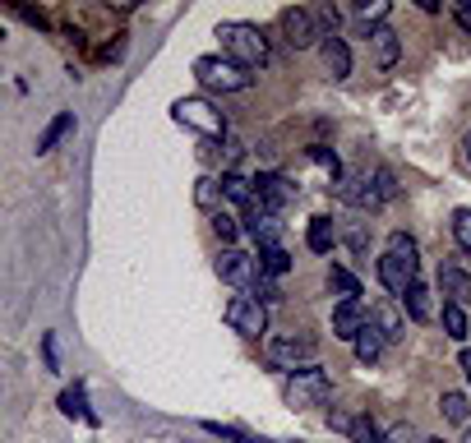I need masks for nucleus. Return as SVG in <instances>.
<instances>
[{
    "instance_id": "40",
    "label": "nucleus",
    "mask_w": 471,
    "mask_h": 443,
    "mask_svg": "<svg viewBox=\"0 0 471 443\" xmlns=\"http://www.w3.org/2000/svg\"><path fill=\"white\" fill-rule=\"evenodd\" d=\"M462 443H471V425H466V438H462Z\"/></svg>"
},
{
    "instance_id": "37",
    "label": "nucleus",
    "mask_w": 471,
    "mask_h": 443,
    "mask_svg": "<svg viewBox=\"0 0 471 443\" xmlns=\"http://www.w3.org/2000/svg\"><path fill=\"white\" fill-rule=\"evenodd\" d=\"M457 23H462V28L471 32V10H466V5H457Z\"/></svg>"
},
{
    "instance_id": "6",
    "label": "nucleus",
    "mask_w": 471,
    "mask_h": 443,
    "mask_svg": "<svg viewBox=\"0 0 471 443\" xmlns=\"http://www.w3.org/2000/svg\"><path fill=\"white\" fill-rule=\"evenodd\" d=\"M263 355H268V365H278V370H305L309 360L319 355V342L309 333H287V337H272Z\"/></svg>"
},
{
    "instance_id": "12",
    "label": "nucleus",
    "mask_w": 471,
    "mask_h": 443,
    "mask_svg": "<svg viewBox=\"0 0 471 443\" xmlns=\"http://www.w3.org/2000/svg\"><path fill=\"white\" fill-rule=\"evenodd\" d=\"M245 231H250V240H254L259 250L282 245V222H278V213H263L259 204L245 208Z\"/></svg>"
},
{
    "instance_id": "18",
    "label": "nucleus",
    "mask_w": 471,
    "mask_h": 443,
    "mask_svg": "<svg viewBox=\"0 0 471 443\" xmlns=\"http://www.w3.org/2000/svg\"><path fill=\"white\" fill-rule=\"evenodd\" d=\"M342 240V231H337V222L333 217H314L309 222V231H305V245L314 250V254H328L333 245Z\"/></svg>"
},
{
    "instance_id": "34",
    "label": "nucleus",
    "mask_w": 471,
    "mask_h": 443,
    "mask_svg": "<svg viewBox=\"0 0 471 443\" xmlns=\"http://www.w3.org/2000/svg\"><path fill=\"white\" fill-rule=\"evenodd\" d=\"M342 235H346V245L356 250V254H365L370 250V240H365V231H361V222H351V226H337Z\"/></svg>"
},
{
    "instance_id": "3",
    "label": "nucleus",
    "mask_w": 471,
    "mask_h": 443,
    "mask_svg": "<svg viewBox=\"0 0 471 443\" xmlns=\"http://www.w3.org/2000/svg\"><path fill=\"white\" fill-rule=\"evenodd\" d=\"M194 78H199L204 88H213V93H245L254 84V74L241 69L236 60H226V56H199L194 60Z\"/></svg>"
},
{
    "instance_id": "17",
    "label": "nucleus",
    "mask_w": 471,
    "mask_h": 443,
    "mask_svg": "<svg viewBox=\"0 0 471 443\" xmlns=\"http://www.w3.org/2000/svg\"><path fill=\"white\" fill-rule=\"evenodd\" d=\"M402 309H407L411 324H429V318H435V291H429L425 281H416V287L407 291V300H402Z\"/></svg>"
},
{
    "instance_id": "25",
    "label": "nucleus",
    "mask_w": 471,
    "mask_h": 443,
    "mask_svg": "<svg viewBox=\"0 0 471 443\" xmlns=\"http://www.w3.org/2000/svg\"><path fill=\"white\" fill-rule=\"evenodd\" d=\"M194 204L208 208V213H217V208H222V180H213V176H199V180H194Z\"/></svg>"
},
{
    "instance_id": "7",
    "label": "nucleus",
    "mask_w": 471,
    "mask_h": 443,
    "mask_svg": "<svg viewBox=\"0 0 471 443\" xmlns=\"http://www.w3.org/2000/svg\"><path fill=\"white\" fill-rule=\"evenodd\" d=\"M282 37H287L291 51H309V47H319L328 32H324V23H319V14H314V10L291 5V10H282Z\"/></svg>"
},
{
    "instance_id": "38",
    "label": "nucleus",
    "mask_w": 471,
    "mask_h": 443,
    "mask_svg": "<svg viewBox=\"0 0 471 443\" xmlns=\"http://www.w3.org/2000/svg\"><path fill=\"white\" fill-rule=\"evenodd\" d=\"M462 374H466V383H471V346L462 351Z\"/></svg>"
},
{
    "instance_id": "39",
    "label": "nucleus",
    "mask_w": 471,
    "mask_h": 443,
    "mask_svg": "<svg viewBox=\"0 0 471 443\" xmlns=\"http://www.w3.org/2000/svg\"><path fill=\"white\" fill-rule=\"evenodd\" d=\"M462 162H466V167H471V134H466V139H462Z\"/></svg>"
},
{
    "instance_id": "35",
    "label": "nucleus",
    "mask_w": 471,
    "mask_h": 443,
    "mask_svg": "<svg viewBox=\"0 0 471 443\" xmlns=\"http://www.w3.org/2000/svg\"><path fill=\"white\" fill-rule=\"evenodd\" d=\"M379 443H416V429H411V425H392Z\"/></svg>"
},
{
    "instance_id": "30",
    "label": "nucleus",
    "mask_w": 471,
    "mask_h": 443,
    "mask_svg": "<svg viewBox=\"0 0 471 443\" xmlns=\"http://www.w3.org/2000/svg\"><path fill=\"white\" fill-rule=\"evenodd\" d=\"M241 226H245V222L236 217V213H226V208H217V213H213V231H217V235L226 240V245H231L236 235H241Z\"/></svg>"
},
{
    "instance_id": "23",
    "label": "nucleus",
    "mask_w": 471,
    "mask_h": 443,
    "mask_svg": "<svg viewBox=\"0 0 471 443\" xmlns=\"http://www.w3.org/2000/svg\"><path fill=\"white\" fill-rule=\"evenodd\" d=\"M69 130H74V111H60V115L51 120V125L42 130V139H37V152H51V148H56Z\"/></svg>"
},
{
    "instance_id": "5",
    "label": "nucleus",
    "mask_w": 471,
    "mask_h": 443,
    "mask_svg": "<svg viewBox=\"0 0 471 443\" xmlns=\"http://www.w3.org/2000/svg\"><path fill=\"white\" fill-rule=\"evenodd\" d=\"M217 277L226 281V287H236V296H250V291L259 287V277H263L259 254H245V250L226 245V250L217 254Z\"/></svg>"
},
{
    "instance_id": "41",
    "label": "nucleus",
    "mask_w": 471,
    "mask_h": 443,
    "mask_svg": "<svg viewBox=\"0 0 471 443\" xmlns=\"http://www.w3.org/2000/svg\"><path fill=\"white\" fill-rule=\"evenodd\" d=\"M425 443H444V438H425Z\"/></svg>"
},
{
    "instance_id": "31",
    "label": "nucleus",
    "mask_w": 471,
    "mask_h": 443,
    "mask_svg": "<svg viewBox=\"0 0 471 443\" xmlns=\"http://www.w3.org/2000/svg\"><path fill=\"white\" fill-rule=\"evenodd\" d=\"M453 240H457V250L471 254V208H457L453 213Z\"/></svg>"
},
{
    "instance_id": "32",
    "label": "nucleus",
    "mask_w": 471,
    "mask_h": 443,
    "mask_svg": "<svg viewBox=\"0 0 471 443\" xmlns=\"http://www.w3.org/2000/svg\"><path fill=\"white\" fill-rule=\"evenodd\" d=\"M356 19H361V23H374V28H379V23L388 19V0H361V5H356Z\"/></svg>"
},
{
    "instance_id": "11",
    "label": "nucleus",
    "mask_w": 471,
    "mask_h": 443,
    "mask_svg": "<svg viewBox=\"0 0 471 443\" xmlns=\"http://www.w3.org/2000/svg\"><path fill=\"white\" fill-rule=\"evenodd\" d=\"M365 328H370L365 305H361V300H337V309H333V337L356 346V337H361Z\"/></svg>"
},
{
    "instance_id": "15",
    "label": "nucleus",
    "mask_w": 471,
    "mask_h": 443,
    "mask_svg": "<svg viewBox=\"0 0 471 443\" xmlns=\"http://www.w3.org/2000/svg\"><path fill=\"white\" fill-rule=\"evenodd\" d=\"M439 291L448 296V305H462L466 309V300H471V272H462L457 263H444L439 268Z\"/></svg>"
},
{
    "instance_id": "27",
    "label": "nucleus",
    "mask_w": 471,
    "mask_h": 443,
    "mask_svg": "<svg viewBox=\"0 0 471 443\" xmlns=\"http://www.w3.org/2000/svg\"><path fill=\"white\" fill-rule=\"evenodd\" d=\"M328 287H333V291H337L342 300H361V281L351 277L346 268H337V263L328 268Z\"/></svg>"
},
{
    "instance_id": "36",
    "label": "nucleus",
    "mask_w": 471,
    "mask_h": 443,
    "mask_svg": "<svg viewBox=\"0 0 471 443\" xmlns=\"http://www.w3.org/2000/svg\"><path fill=\"white\" fill-rule=\"evenodd\" d=\"M42 346H47V370H56V337H47Z\"/></svg>"
},
{
    "instance_id": "8",
    "label": "nucleus",
    "mask_w": 471,
    "mask_h": 443,
    "mask_svg": "<svg viewBox=\"0 0 471 443\" xmlns=\"http://www.w3.org/2000/svg\"><path fill=\"white\" fill-rule=\"evenodd\" d=\"M171 115L180 120V125L208 134V139H226V115H222L213 102H204V97H185V102H176Z\"/></svg>"
},
{
    "instance_id": "21",
    "label": "nucleus",
    "mask_w": 471,
    "mask_h": 443,
    "mask_svg": "<svg viewBox=\"0 0 471 443\" xmlns=\"http://www.w3.org/2000/svg\"><path fill=\"white\" fill-rule=\"evenodd\" d=\"M328 425H333V429H342V434H351L356 443H379V438H383V434H374V425H370L365 416H342V411H337Z\"/></svg>"
},
{
    "instance_id": "20",
    "label": "nucleus",
    "mask_w": 471,
    "mask_h": 443,
    "mask_svg": "<svg viewBox=\"0 0 471 443\" xmlns=\"http://www.w3.org/2000/svg\"><path fill=\"white\" fill-rule=\"evenodd\" d=\"M60 411H65V416H78L84 425H97V411L88 407L84 383H74V388H65V392H60Z\"/></svg>"
},
{
    "instance_id": "16",
    "label": "nucleus",
    "mask_w": 471,
    "mask_h": 443,
    "mask_svg": "<svg viewBox=\"0 0 471 443\" xmlns=\"http://www.w3.org/2000/svg\"><path fill=\"white\" fill-rule=\"evenodd\" d=\"M319 56H324V69H328L333 78H346V74H351V47L342 42L337 32L319 42Z\"/></svg>"
},
{
    "instance_id": "28",
    "label": "nucleus",
    "mask_w": 471,
    "mask_h": 443,
    "mask_svg": "<svg viewBox=\"0 0 471 443\" xmlns=\"http://www.w3.org/2000/svg\"><path fill=\"white\" fill-rule=\"evenodd\" d=\"M444 333L453 342H466L471 337V324H466V309L462 305H444Z\"/></svg>"
},
{
    "instance_id": "33",
    "label": "nucleus",
    "mask_w": 471,
    "mask_h": 443,
    "mask_svg": "<svg viewBox=\"0 0 471 443\" xmlns=\"http://www.w3.org/2000/svg\"><path fill=\"white\" fill-rule=\"evenodd\" d=\"M259 305H272V300H282V291H278V281H272V277H259V287L250 291Z\"/></svg>"
},
{
    "instance_id": "1",
    "label": "nucleus",
    "mask_w": 471,
    "mask_h": 443,
    "mask_svg": "<svg viewBox=\"0 0 471 443\" xmlns=\"http://www.w3.org/2000/svg\"><path fill=\"white\" fill-rule=\"evenodd\" d=\"M416 268H420V259H416V240H411L407 231H392L388 245H383V259H379V281L392 291V300H407V291L420 281Z\"/></svg>"
},
{
    "instance_id": "4",
    "label": "nucleus",
    "mask_w": 471,
    "mask_h": 443,
    "mask_svg": "<svg viewBox=\"0 0 471 443\" xmlns=\"http://www.w3.org/2000/svg\"><path fill=\"white\" fill-rule=\"evenodd\" d=\"M282 397H287V407H296V411H314V407H324V401L333 397V379H328L324 370L305 365V370H296V374L287 379Z\"/></svg>"
},
{
    "instance_id": "26",
    "label": "nucleus",
    "mask_w": 471,
    "mask_h": 443,
    "mask_svg": "<svg viewBox=\"0 0 471 443\" xmlns=\"http://www.w3.org/2000/svg\"><path fill=\"white\" fill-rule=\"evenodd\" d=\"M439 411H444V420L471 425V401H466V392H444L439 397Z\"/></svg>"
},
{
    "instance_id": "29",
    "label": "nucleus",
    "mask_w": 471,
    "mask_h": 443,
    "mask_svg": "<svg viewBox=\"0 0 471 443\" xmlns=\"http://www.w3.org/2000/svg\"><path fill=\"white\" fill-rule=\"evenodd\" d=\"M309 162H314V167H319V171H324L328 180H342V162H337V152H333V148H324V143H314V148H309Z\"/></svg>"
},
{
    "instance_id": "13",
    "label": "nucleus",
    "mask_w": 471,
    "mask_h": 443,
    "mask_svg": "<svg viewBox=\"0 0 471 443\" xmlns=\"http://www.w3.org/2000/svg\"><path fill=\"white\" fill-rule=\"evenodd\" d=\"M365 42H370V60H374L379 69H392V65H398V56H402V42H398V32H392L388 23L370 28V32H365Z\"/></svg>"
},
{
    "instance_id": "22",
    "label": "nucleus",
    "mask_w": 471,
    "mask_h": 443,
    "mask_svg": "<svg viewBox=\"0 0 471 443\" xmlns=\"http://www.w3.org/2000/svg\"><path fill=\"white\" fill-rule=\"evenodd\" d=\"M259 268H263V277H287L291 272V254H287V245H272V250H259Z\"/></svg>"
},
{
    "instance_id": "24",
    "label": "nucleus",
    "mask_w": 471,
    "mask_h": 443,
    "mask_svg": "<svg viewBox=\"0 0 471 443\" xmlns=\"http://www.w3.org/2000/svg\"><path fill=\"white\" fill-rule=\"evenodd\" d=\"M383 346H388V342H383V333L370 324V328L356 337V360H361V365H374V360L383 355Z\"/></svg>"
},
{
    "instance_id": "14",
    "label": "nucleus",
    "mask_w": 471,
    "mask_h": 443,
    "mask_svg": "<svg viewBox=\"0 0 471 443\" xmlns=\"http://www.w3.org/2000/svg\"><path fill=\"white\" fill-rule=\"evenodd\" d=\"M370 324L383 333V342H402L407 337V309L398 300H383V305L370 309Z\"/></svg>"
},
{
    "instance_id": "9",
    "label": "nucleus",
    "mask_w": 471,
    "mask_h": 443,
    "mask_svg": "<svg viewBox=\"0 0 471 443\" xmlns=\"http://www.w3.org/2000/svg\"><path fill=\"white\" fill-rule=\"evenodd\" d=\"M222 318H226V328L241 333V337H263L268 333V305H259L254 296H231Z\"/></svg>"
},
{
    "instance_id": "2",
    "label": "nucleus",
    "mask_w": 471,
    "mask_h": 443,
    "mask_svg": "<svg viewBox=\"0 0 471 443\" xmlns=\"http://www.w3.org/2000/svg\"><path fill=\"white\" fill-rule=\"evenodd\" d=\"M217 42H222V56L236 60L241 69H263L268 65V37L254 28V23H241V19H226L217 23Z\"/></svg>"
},
{
    "instance_id": "19",
    "label": "nucleus",
    "mask_w": 471,
    "mask_h": 443,
    "mask_svg": "<svg viewBox=\"0 0 471 443\" xmlns=\"http://www.w3.org/2000/svg\"><path fill=\"white\" fill-rule=\"evenodd\" d=\"M222 198H226V204L250 208V204H254V180L241 176V171H222Z\"/></svg>"
},
{
    "instance_id": "10",
    "label": "nucleus",
    "mask_w": 471,
    "mask_h": 443,
    "mask_svg": "<svg viewBox=\"0 0 471 443\" xmlns=\"http://www.w3.org/2000/svg\"><path fill=\"white\" fill-rule=\"evenodd\" d=\"M291 198H296V185H291L287 176H278V171L254 176V204H259L263 213H282Z\"/></svg>"
}]
</instances>
